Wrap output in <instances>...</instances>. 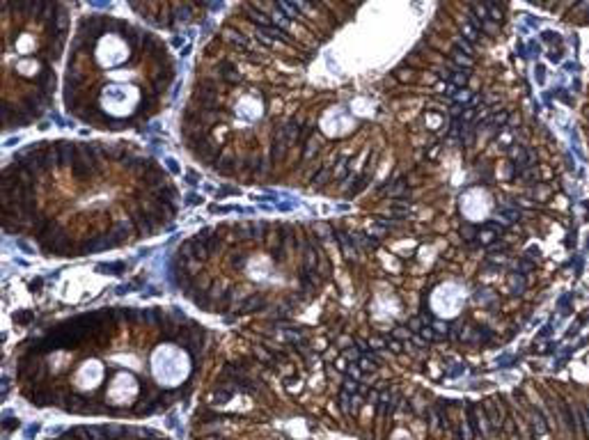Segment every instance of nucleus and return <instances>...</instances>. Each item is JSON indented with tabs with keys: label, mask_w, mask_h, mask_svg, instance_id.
Returning a JSON list of instances; mask_svg holds the SVG:
<instances>
[{
	"label": "nucleus",
	"mask_w": 589,
	"mask_h": 440,
	"mask_svg": "<svg viewBox=\"0 0 589 440\" xmlns=\"http://www.w3.org/2000/svg\"><path fill=\"white\" fill-rule=\"evenodd\" d=\"M456 46H459V48H461V51H463V53H466V55H470V53H472V46H470V44H468V41H466V39H463V37H461V39H456Z\"/></svg>",
	"instance_id": "39"
},
{
	"label": "nucleus",
	"mask_w": 589,
	"mask_h": 440,
	"mask_svg": "<svg viewBox=\"0 0 589 440\" xmlns=\"http://www.w3.org/2000/svg\"><path fill=\"white\" fill-rule=\"evenodd\" d=\"M51 121H55V124H58V126H62V129H69V126H71V121L64 120L60 113H51Z\"/></svg>",
	"instance_id": "34"
},
{
	"label": "nucleus",
	"mask_w": 589,
	"mask_h": 440,
	"mask_svg": "<svg viewBox=\"0 0 589 440\" xmlns=\"http://www.w3.org/2000/svg\"><path fill=\"white\" fill-rule=\"evenodd\" d=\"M275 7H278L282 14L287 16V19H296V16H298V12H301V2H287V0H278V2H275Z\"/></svg>",
	"instance_id": "14"
},
{
	"label": "nucleus",
	"mask_w": 589,
	"mask_h": 440,
	"mask_svg": "<svg viewBox=\"0 0 589 440\" xmlns=\"http://www.w3.org/2000/svg\"><path fill=\"white\" fill-rule=\"evenodd\" d=\"M266 307V300L262 296H248V298H243L241 303L236 305L234 307V314H250V312H259V310H264Z\"/></svg>",
	"instance_id": "5"
},
{
	"label": "nucleus",
	"mask_w": 589,
	"mask_h": 440,
	"mask_svg": "<svg viewBox=\"0 0 589 440\" xmlns=\"http://www.w3.org/2000/svg\"><path fill=\"white\" fill-rule=\"evenodd\" d=\"M103 152H106V159L110 160H129V149L122 144H106Z\"/></svg>",
	"instance_id": "12"
},
{
	"label": "nucleus",
	"mask_w": 589,
	"mask_h": 440,
	"mask_svg": "<svg viewBox=\"0 0 589 440\" xmlns=\"http://www.w3.org/2000/svg\"><path fill=\"white\" fill-rule=\"evenodd\" d=\"M461 37L466 39V41H477V39H479V30L472 25V21L461 23Z\"/></svg>",
	"instance_id": "20"
},
{
	"label": "nucleus",
	"mask_w": 589,
	"mask_h": 440,
	"mask_svg": "<svg viewBox=\"0 0 589 440\" xmlns=\"http://www.w3.org/2000/svg\"><path fill=\"white\" fill-rule=\"evenodd\" d=\"M14 245H16V250H21L23 255H35V248L28 241H23V239H16Z\"/></svg>",
	"instance_id": "29"
},
{
	"label": "nucleus",
	"mask_w": 589,
	"mask_h": 440,
	"mask_svg": "<svg viewBox=\"0 0 589 440\" xmlns=\"http://www.w3.org/2000/svg\"><path fill=\"white\" fill-rule=\"evenodd\" d=\"M183 41H186V37H182V35H174V37H172V46H174V48H182Z\"/></svg>",
	"instance_id": "43"
},
{
	"label": "nucleus",
	"mask_w": 589,
	"mask_h": 440,
	"mask_svg": "<svg viewBox=\"0 0 589 440\" xmlns=\"http://www.w3.org/2000/svg\"><path fill=\"white\" fill-rule=\"evenodd\" d=\"M319 149H317V144L314 142H307V147H305V152H303V160H310L314 154H317Z\"/></svg>",
	"instance_id": "36"
},
{
	"label": "nucleus",
	"mask_w": 589,
	"mask_h": 440,
	"mask_svg": "<svg viewBox=\"0 0 589 440\" xmlns=\"http://www.w3.org/2000/svg\"><path fill=\"white\" fill-rule=\"evenodd\" d=\"M183 179H186V183H188V186H197V183H200V175H197V172H193V170H188V172L183 175Z\"/></svg>",
	"instance_id": "37"
},
{
	"label": "nucleus",
	"mask_w": 589,
	"mask_h": 440,
	"mask_svg": "<svg viewBox=\"0 0 589 440\" xmlns=\"http://www.w3.org/2000/svg\"><path fill=\"white\" fill-rule=\"evenodd\" d=\"M234 165H236L234 156H232L229 152H223L220 154V159L216 160L211 167L216 170V172H220V175H232V172H234Z\"/></svg>",
	"instance_id": "7"
},
{
	"label": "nucleus",
	"mask_w": 589,
	"mask_h": 440,
	"mask_svg": "<svg viewBox=\"0 0 589 440\" xmlns=\"http://www.w3.org/2000/svg\"><path fill=\"white\" fill-rule=\"evenodd\" d=\"M16 426H19V420H14V418H9L7 422H5V429H7V431H12V429H16Z\"/></svg>",
	"instance_id": "44"
},
{
	"label": "nucleus",
	"mask_w": 589,
	"mask_h": 440,
	"mask_svg": "<svg viewBox=\"0 0 589 440\" xmlns=\"http://www.w3.org/2000/svg\"><path fill=\"white\" fill-rule=\"evenodd\" d=\"M218 71H220V78H223V83H227V85H239V83L243 80V74H239V69L234 67V62H229V60H223V62H220Z\"/></svg>",
	"instance_id": "4"
},
{
	"label": "nucleus",
	"mask_w": 589,
	"mask_h": 440,
	"mask_svg": "<svg viewBox=\"0 0 589 440\" xmlns=\"http://www.w3.org/2000/svg\"><path fill=\"white\" fill-rule=\"evenodd\" d=\"M142 287V282H126V284H120V287H115V294L117 296H124V294H129V291H136V289Z\"/></svg>",
	"instance_id": "25"
},
{
	"label": "nucleus",
	"mask_w": 589,
	"mask_h": 440,
	"mask_svg": "<svg viewBox=\"0 0 589 440\" xmlns=\"http://www.w3.org/2000/svg\"><path fill=\"white\" fill-rule=\"evenodd\" d=\"M142 296H159V289L154 284H147V287H142Z\"/></svg>",
	"instance_id": "40"
},
{
	"label": "nucleus",
	"mask_w": 589,
	"mask_h": 440,
	"mask_svg": "<svg viewBox=\"0 0 589 440\" xmlns=\"http://www.w3.org/2000/svg\"><path fill=\"white\" fill-rule=\"evenodd\" d=\"M284 337H287V341H291L294 346H298V349L303 351V346H305V337H303L301 330H284Z\"/></svg>",
	"instance_id": "22"
},
{
	"label": "nucleus",
	"mask_w": 589,
	"mask_h": 440,
	"mask_svg": "<svg viewBox=\"0 0 589 440\" xmlns=\"http://www.w3.org/2000/svg\"><path fill=\"white\" fill-rule=\"evenodd\" d=\"M337 236H340L337 241H340V245H342V250H344V255H346L348 259H355V257H358V255H355L353 243L348 241V236H346V234H340V232H337Z\"/></svg>",
	"instance_id": "21"
},
{
	"label": "nucleus",
	"mask_w": 589,
	"mask_h": 440,
	"mask_svg": "<svg viewBox=\"0 0 589 440\" xmlns=\"http://www.w3.org/2000/svg\"><path fill=\"white\" fill-rule=\"evenodd\" d=\"M161 312L159 307H149V310H140V323H147V326H156L161 328Z\"/></svg>",
	"instance_id": "11"
},
{
	"label": "nucleus",
	"mask_w": 589,
	"mask_h": 440,
	"mask_svg": "<svg viewBox=\"0 0 589 440\" xmlns=\"http://www.w3.org/2000/svg\"><path fill=\"white\" fill-rule=\"evenodd\" d=\"M328 177H332V167L330 165H321L317 170V175L312 177V186H324L328 181Z\"/></svg>",
	"instance_id": "19"
},
{
	"label": "nucleus",
	"mask_w": 589,
	"mask_h": 440,
	"mask_svg": "<svg viewBox=\"0 0 589 440\" xmlns=\"http://www.w3.org/2000/svg\"><path fill=\"white\" fill-rule=\"evenodd\" d=\"M97 268V273H124V268H126V264L124 261H115V264H97L94 266Z\"/></svg>",
	"instance_id": "18"
},
{
	"label": "nucleus",
	"mask_w": 589,
	"mask_h": 440,
	"mask_svg": "<svg viewBox=\"0 0 589 440\" xmlns=\"http://www.w3.org/2000/svg\"><path fill=\"white\" fill-rule=\"evenodd\" d=\"M255 37H257V41H262V44H264V46H268V48H271V46H275V44H278L275 39H271V37H268V35H266V32H262V30H255Z\"/></svg>",
	"instance_id": "33"
},
{
	"label": "nucleus",
	"mask_w": 589,
	"mask_h": 440,
	"mask_svg": "<svg viewBox=\"0 0 589 440\" xmlns=\"http://www.w3.org/2000/svg\"><path fill=\"white\" fill-rule=\"evenodd\" d=\"M271 21H273V25H275V28H280V30H284V32L291 28V19H287V16L282 14V12H280L275 5H271Z\"/></svg>",
	"instance_id": "13"
},
{
	"label": "nucleus",
	"mask_w": 589,
	"mask_h": 440,
	"mask_svg": "<svg viewBox=\"0 0 589 440\" xmlns=\"http://www.w3.org/2000/svg\"><path fill=\"white\" fill-rule=\"evenodd\" d=\"M202 202H204V198L200 193H186V198H183V204L186 206H197V204H202Z\"/></svg>",
	"instance_id": "28"
},
{
	"label": "nucleus",
	"mask_w": 589,
	"mask_h": 440,
	"mask_svg": "<svg viewBox=\"0 0 589 440\" xmlns=\"http://www.w3.org/2000/svg\"><path fill=\"white\" fill-rule=\"evenodd\" d=\"M491 229H484V232H479V239H482V243H491L493 239H495V225H488Z\"/></svg>",
	"instance_id": "31"
},
{
	"label": "nucleus",
	"mask_w": 589,
	"mask_h": 440,
	"mask_svg": "<svg viewBox=\"0 0 589 440\" xmlns=\"http://www.w3.org/2000/svg\"><path fill=\"white\" fill-rule=\"evenodd\" d=\"M223 35H225L227 41H232V44H234L236 48H243V51H252V44L248 41V37H245L243 32L232 30V28H225V30H223Z\"/></svg>",
	"instance_id": "8"
},
{
	"label": "nucleus",
	"mask_w": 589,
	"mask_h": 440,
	"mask_svg": "<svg viewBox=\"0 0 589 440\" xmlns=\"http://www.w3.org/2000/svg\"><path fill=\"white\" fill-rule=\"evenodd\" d=\"M21 142V138H7L5 142H2V147H14V144Z\"/></svg>",
	"instance_id": "45"
},
{
	"label": "nucleus",
	"mask_w": 589,
	"mask_h": 440,
	"mask_svg": "<svg viewBox=\"0 0 589 440\" xmlns=\"http://www.w3.org/2000/svg\"><path fill=\"white\" fill-rule=\"evenodd\" d=\"M172 78H151V87H154V94H163V92L170 87Z\"/></svg>",
	"instance_id": "23"
},
{
	"label": "nucleus",
	"mask_w": 589,
	"mask_h": 440,
	"mask_svg": "<svg viewBox=\"0 0 589 440\" xmlns=\"http://www.w3.org/2000/svg\"><path fill=\"white\" fill-rule=\"evenodd\" d=\"M461 234L466 236V241H470V239L475 236V227H470V225H466V227L461 229Z\"/></svg>",
	"instance_id": "41"
},
{
	"label": "nucleus",
	"mask_w": 589,
	"mask_h": 440,
	"mask_svg": "<svg viewBox=\"0 0 589 440\" xmlns=\"http://www.w3.org/2000/svg\"><path fill=\"white\" fill-rule=\"evenodd\" d=\"M188 53H190V44H186V46H183V48H182V58H186V55H188Z\"/></svg>",
	"instance_id": "49"
},
{
	"label": "nucleus",
	"mask_w": 589,
	"mask_h": 440,
	"mask_svg": "<svg viewBox=\"0 0 589 440\" xmlns=\"http://www.w3.org/2000/svg\"><path fill=\"white\" fill-rule=\"evenodd\" d=\"M165 165H167V170H170V175H182V167H179L177 159H172V156H165Z\"/></svg>",
	"instance_id": "32"
},
{
	"label": "nucleus",
	"mask_w": 589,
	"mask_h": 440,
	"mask_svg": "<svg viewBox=\"0 0 589 440\" xmlns=\"http://www.w3.org/2000/svg\"><path fill=\"white\" fill-rule=\"evenodd\" d=\"M232 264H234V266H243V264H245V257H241V255H234Z\"/></svg>",
	"instance_id": "46"
},
{
	"label": "nucleus",
	"mask_w": 589,
	"mask_h": 440,
	"mask_svg": "<svg viewBox=\"0 0 589 440\" xmlns=\"http://www.w3.org/2000/svg\"><path fill=\"white\" fill-rule=\"evenodd\" d=\"M202 190H204V193H218V190L213 188V186H209V183H204V186H202Z\"/></svg>",
	"instance_id": "48"
},
{
	"label": "nucleus",
	"mask_w": 589,
	"mask_h": 440,
	"mask_svg": "<svg viewBox=\"0 0 589 440\" xmlns=\"http://www.w3.org/2000/svg\"><path fill=\"white\" fill-rule=\"evenodd\" d=\"M193 9H197L195 2H179V5H172V14L179 23H188L193 19Z\"/></svg>",
	"instance_id": "10"
},
{
	"label": "nucleus",
	"mask_w": 589,
	"mask_h": 440,
	"mask_svg": "<svg viewBox=\"0 0 589 440\" xmlns=\"http://www.w3.org/2000/svg\"><path fill=\"white\" fill-rule=\"evenodd\" d=\"M92 7H99V9H108L110 5L108 2H92Z\"/></svg>",
	"instance_id": "47"
},
{
	"label": "nucleus",
	"mask_w": 589,
	"mask_h": 440,
	"mask_svg": "<svg viewBox=\"0 0 589 440\" xmlns=\"http://www.w3.org/2000/svg\"><path fill=\"white\" fill-rule=\"evenodd\" d=\"M32 317H35L32 312H28V310H21V312H16V314H14V321H16V323H30V321H32Z\"/></svg>",
	"instance_id": "30"
},
{
	"label": "nucleus",
	"mask_w": 589,
	"mask_h": 440,
	"mask_svg": "<svg viewBox=\"0 0 589 440\" xmlns=\"http://www.w3.org/2000/svg\"><path fill=\"white\" fill-rule=\"evenodd\" d=\"M484 413H486L488 424H491L493 429H500V426H502V408H500L495 401H486V403H484Z\"/></svg>",
	"instance_id": "9"
},
{
	"label": "nucleus",
	"mask_w": 589,
	"mask_h": 440,
	"mask_svg": "<svg viewBox=\"0 0 589 440\" xmlns=\"http://www.w3.org/2000/svg\"><path fill=\"white\" fill-rule=\"evenodd\" d=\"M266 232H268V222L266 220H252L250 222V239L259 241V239L266 236Z\"/></svg>",
	"instance_id": "15"
},
{
	"label": "nucleus",
	"mask_w": 589,
	"mask_h": 440,
	"mask_svg": "<svg viewBox=\"0 0 589 440\" xmlns=\"http://www.w3.org/2000/svg\"><path fill=\"white\" fill-rule=\"evenodd\" d=\"M41 287H44V280H41V278H35V280L30 282V291H39Z\"/></svg>",
	"instance_id": "42"
},
{
	"label": "nucleus",
	"mask_w": 589,
	"mask_h": 440,
	"mask_svg": "<svg viewBox=\"0 0 589 440\" xmlns=\"http://www.w3.org/2000/svg\"><path fill=\"white\" fill-rule=\"evenodd\" d=\"M452 58H454V64H459V67H463V69L472 67V60H470V58H468L466 53H459V51H456V53H454Z\"/></svg>",
	"instance_id": "27"
},
{
	"label": "nucleus",
	"mask_w": 589,
	"mask_h": 440,
	"mask_svg": "<svg viewBox=\"0 0 589 440\" xmlns=\"http://www.w3.org/2000/svg\"><path fill=\"white\" fill-rule=\"evenodd\" d=\"M229 195H241V190L239 188H220L218 193H216V198H229Z\"/></svg>",
	"instance_id": "38"
},
{
	"label": "nucleus",
	"mask_w": 589,
	"mask_h": 440,
	"mask_svg": "<svg viewBox=\"0 0 589 440\" xmlns=\"http://www.w3.org/2000/svg\"><path fill=\"white\" fill-rule=\"evenodd\" d=\"M289 147H291V140H289L287 133H284L282 126H280L271 138V163H278V160L284 159V154H287Z\"/></svg>",
	"instance_id": "2"
},
{
	"label": "nucleus",
	"mask_w": 589,
	"mask_h": 440,
	"mask_svg": "<svg viewBox=\"0 0 589 440\" xmlns=\"http://www.w3.org/2000/svg\"><path fill=\"white\" fill-rule=\"evenodd\" d=\"M220 245H223V239L218 236V229H216V234L206 241V248H209V255H216V252L220 250Z\"/></svg>",
	"instance_id": "26"
},
{
	"label": "nucleus",
	"mask_w": 589,
	"mask_h": 440,
	"mask_svg": "<svg viewBox=\"0 0 589 440\" xmlns=\"http://www.w3.org/2000/svg\"><path fill=\"white\" fill-rule=\"evenodd\" d=\"M314 133V124H305L301 129V133H298V140H296V144H307V140H310V136Z\"/></svg>",
	"instance_id": "24"
},
{
	"label": "nucleus",
	"mask_w": 589,
	"mask_h": 440,
	"mask_svg": "<svg viewBox=\"0 0 589 440\" xmlns=\"http://www.w3.org/2000/svg\"><path fill=\"white\" fill-rule=\"evenodd\" d=\"M94 172H97V163L83 159V156L71 165V175H74V179H78V181H87V179H92Z\"/></svg>",
	"instance_id": "3"
},
{
	"label": "nucleus",
	"mask_w": 589,
	"mask_h": 440,
	"mask_svg": "<svg viewBox=\"0 0 589 440\" xmlns=\"http://www.w3.org/2000/svg\"><path fill=\"white\" fill-rule=\"evenodd\" d=\"M110 236L115 239V243H124L126 239H131V232H133V222L131 220H117L113 227L108 229Z\"/></svg>",
	"instance_id": "6"
},
{
	"label": "nucleus",
	"mask_w": 589,
	"mask_h": 440,
	"mask_svg": "<svg viewBox=\"0 0 589 440\" xmlns=\"http://www.w3.org/2000/svg\"><path fill=\"white\" fill-rule=\"evenodd\" d=\"M113 245H117V243H115V239L110 236V232H106V234H94V236H90V239H83V255L106 252V250H110Z\"/></svg>",
	"instance_id": "1"
},
{
	"label": "nucleus",
	"mask_w": 589,
	"mask_h": 440,
	"mask_svg": "<svg viewBox=\"0 0 589 440\" xmlns=\"http://www.w3.org/2000/svg\"><path fill=\"white\" fill-rule=\"evenodd\" d=\"M348 156H340L337 159V163H335V167H332V177L335 179H346V172H348Z\"/></svg>",
	"instance_id": "17"
},
{
	"label": "nucleus",
	"mask_w": 589,
	"mask_h": 440,
	"mask_svg": "<svg viewBox=\"0 0 589 440\" xmlns=\"http://www.w3.org/2000/svg\"><path fill=\"white\" fill-rule=\"evenodd\" d=\"M37 433H39V424H28L25 429H23V436H25V440H32Z\"/></svg>",
	"instance_id": "35"
},
{
	"label": "nucleus",
	"mask_w": 589,
	"mask_h": 440,
	"mask_svg": "<svg viewBox=\"0 0 589 440\" xmlns=\"http://www.w3.org/2000/svg\"><path fill=\"white\" fill-rule=\"evenodd\" d=\"M443 74H445V78H449V83H452L454 87H459V85L468 83V74H466V69H456V71H443Z\"/></svg>",
	"instance_id": "16"
}]
</instances>
